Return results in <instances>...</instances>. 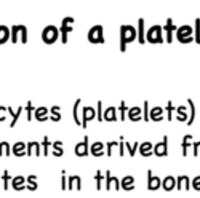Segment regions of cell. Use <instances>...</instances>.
Masks as SVG:
<instances>
[{"instance_id": "2e32d148", "label": "cell", "mask_w": 200, "mask_h": 198, "mask_svg": "<svg viewBox=\"0 0 200 198\" xmlns=\"http://www.w3.org/2000/svg\"><path fill=\"white\" fill-rule=\"evenodd\" d=\"M195 42L200 44V19L197 18L195 20Z\"/></svg>"}, {"instance_id": "9a60e30c", "label": "cell", "mask_w": 200, "mask_h": 198, "mask_svg": "<svg viewBox=\"0 0 200 198\" xmlns=\"http://www.w3.org/2000/svg\"><path fill=\"white\" fill-rule=\"evenodd\" d=\"M8 109H9V112H10V113L11 114V115L13 116V118L12 123L10 124V127L13 128V126H14V125L16 124V122H17V119H18V118H19L20 115V113H21V111H22V107H19V108H18V111H17L16 114H14V113H13V111L12 110V108L11 107L8 108Z\"/></svg>"}, {"instance_id": "7c38bea8", "label": "cell", "mask_w": 200, "mask_h": 198, "mask_svg": "<svg viewBox=\"0 0 200 198\" xmlns=\"http://www.w3.org/2000/svg\"><path fill=\"white\" fill-rule=\"evenodd\" d=\"M104 118L107 121H117L116 117V109L114 107H110L106 109L104 114Z\"/></svg>"}, {"instance_id": "6da1fadb", "label": "cell", "mask_w": 200, "mask_h": 198, "mask_svg": "<svg viewBox=\"0 0 200 198\" xmlns=\"http://www.w3.org/2000/svg\"><path fill=\"white\" fill-rule=\"evenodd\" d=\"M136 38V31L134 27L131 25L120 27V51L124 52L126 51V44L133 42Z\"/></svg>"}, {"instance_id": "8992f818", "label": "cell", "mask_w": 200, "mask_h": 198, "mask_svg": "<svg viewBox=\"0 0 200 198\" xmlns=\"http://www.w3.org/2000/svg\"><path fill=\"white\" fill-rule=\"evenodd\" d=\"M22 31V42L25 44L27 42V29L24 26L19 25V26H13L12 27V42L13 44L17 43V34L18 31Z\"/></svg>"}, {"instance_id": "cb8c5ba5", "label": "cell", "mask_w": 200, "mask_h": 198, "mask_svg": "<svg viewBox=\"0 0 200 198\" xmlns=\"http://www.w3.org/2000/svg\"><path fill=\"white\" fill-rule=\"evenodd\" d=\"M118 109H119V110H120V112H121V121H124L125 120V111L128 110V107L125 106L124 101H121V105H120V107L118 108Z\"/></svg>"}, {"instance_id": "30bf717a", "label": "cell", "mask_w": 200, "mask_h": 198, "mask_svg": "<svg viewBox=\"0 0 200 198\" xmlns=\"http://www.w3.org/2000/svg\"><path fill=\"white\" fill-rule=\"evenodd\" d=\"M95 117V111L92 108L84 107L83 108V128L87 127V121L92 120Z\"/></svg>"}, {"instance_id": "d590c367", "label": "cell", "mask_w": 200, "mask_h": 198, "mask_svg": "<svg viewBox=\"0 0 200 198\" xmlns=\"http://www.w3.org/2000/svg\"><path fill=\"white\" fill-rule=\"evenodd\" d=\"M178 114H180V115H183V116H184L183 122H184V121H185V120L187 119V118H188V115H187V114H186L185 113H183V112H181L180 107H179L178 108Z\"/></svg>"}, {"instance_id": "ac0fdd59", "label": "cell", "mask_w": 200, "mask_h": 198, "mask_svg": "<svg viewBox=\"0 0 200 198\" xmlns=\"http://www.w3.org/2000/svg\"><path fill=\"white\" fill-rule=\"evenodd\" d=\"M192 139V135H185L183 138V142L181 144V147H183V155L184 156H186V149L187 147H190L191 144L190 143H188V139Z\"/></svg>"}, {"instance_id": "9c48e42d", "label": "cell", "mask_w": 200, "mask_h": 198, "mask_svg": "<svg viewBox=\"0 0 200 198\" xmlns=\"http://www.w3.org/2000/svg\"><path fill=\"white\" fill-rule=\"evenodd\" d=\"M164 29L166 31V42L168 44L172 43V32L177 29V27L173 24V21L171 18H168L166 20V24L164 27Z\"/></svg>"}, {"instance_id": "8fae6325", "label": "cell", "mask_w": 200, "mask_h": 198, "mask_svg": "<svg viewBox=\"0 0 200 198\" xmlns=\"http://www.w3.org/2000/svg\"><path fill=\"white\" fill-rule=\"evenodd\" d=\"M144 19L140 18L138 20V42L141 44H144L145 43L144 38Z\"/></svg>"}, {"instance_id": "4dcf8cb0", "label": "cell", "mask_w": 200, "mask_h": 198, "mask_svg": "<svg viewBox=\"0 0 200 198\" xmlns=\"http://www.w3.org/2000/svg\"><path fill=\"white\" fill-rule=\"evenodd\" d=\"M98 120L99 122H102L103 121V118H102V102L101 101H98Z\"/></svg>"}, {"instance_id": "3957f363", "label": "cell", "mask_w": 200, "mask_h": 198, "mask_svg": "<svg viewBox=\"0 0 200 198\" xmlns=\"http://www.w3.org/2000/svg\"><path fill=\"white\" fill-rule=\"evenodd\" d=\"M57 37H58V31L56 27L54 26L47 27L42 34V39L47 44H52L55 42Z\"/></svg>"}, {"instance_id": "e575fe53", "label": "cell", "mask_w": 200, "mask_h": 198, "mask_svg": "<svg viewBox=\"0 0 200 198\" xmlns=\"http://www.w3.org/2000/svg\"><path fill=\"white\" fill-rule=\"evenodd\" d=\"M193 145H194V156H197V148L198 146L200 145V141L199 142H194L193 143Z\"/></svg>"}, {"instance_id": "ffe728a7", "label": "cell", "mask_w": 200, "mask_h": 198, "mask_svg": "<svg viewBox=\"0 0 200 198\" xmlns=\"http://www.w3.org/2000/svg\"><path fill=\"white\" fill-rule=\"evenodd\" d=\"M80 102H81V99H78L77 101L75 102V105H74V106H73V119H74V120H75L77 125H78V126H81V122H80V121H79V119H78V105H79Z\"/></svg>"}, {"instance_id": "7402d4cb", "label": "cell", "mask_w": 200, "mask_h": 198, "mask_svg": "<svg viewBox=\"0 0 200 198\" xmlns=\"http://www.w3.org/2000/svg\"><path fill=\"white\" fill-rule=\"evenodd\" d=\"M24 182V179L21 176H18L17 178H15L14 180L13 181V188L17 190L18 186L21 185Z\"/></svg>"}, {"instance_id": "1f68e13d", "label": "cell", "mask_w": 200, "mask_h": 198, "mask_svg": "<svg viewBox=\"0 0 200 198\" xmlns=\"http://www.w3.org/2000/svg\"><path fill=\"white\" fill-rule=\"evenodd\" d=\"M144 120L145 122H149V116H148V101H144Z\"/></svg>"}, {"instance_id": "484cf974", "label": "cell", "mask_w": 200, "mask_h": 198, "mask_svg": "<svg viewBox=\"0 0 200 198\" xmlns=\"http://www.w3.org/2000/svg\"><path fill=\"white\" fill-rule=\"evenodd\" d=\"M95 180L97 181V190H100V189H101V180L104 179L103 176H101V171L100 170L97 171V175L95 176Z\"/></svg>"}, {"instance_id": "8d00e7d4", "label": "cell", "mask_w": 200, "mask_h": 198, "mask_svg": "<svg viewBox=\"0 0 200 198\" xmlns=\"http://www.w3.org/2000/svg\"><path fill=\"white\" fill-rule=\"evenodd\" d=\"M53 147L55 149H57L59 151V156H61L62 154H63V153H64V151L61 149V148H59V147H57V141L54 144Z\"/></svg>"}, {"instance_id": "74e56055", "label": "cell", "mask_w": 200, "mask_h": 198, "mask_svg": "<svg viewBox=\"0 0 200 198\" xmlns=\"http://www.w3.org/2000/svg\"><path fill=\"white\" fill-rule=\"evenodd\" d=\"M62 189L64 190H66V178L64 176H63V177H62Z\"/></svg>"}, {"instance_id": "ab89813d", "label": "cell", "mask_w": 200, "mask_h": 198, "mask_svg": "<svg viewBox=\"0 0 200 198\" xmlns=\"http://www.w3.org/2000/svg\"><path fill=\"white\" fill-rule=\"evenodd\" d=\"M51 112H52V113L53 114V115H56V116L58 117V119L59 120L60 119V118H61V115H60V114H59V113H56V112H55V108H54V107L52 108Z\"/></svg>"}, {"instance_id": "5bb4252c", "label": "cell", "mask_w": 200, "mask_h": 198, "mask_svg": "<svg viewBox=\"0 0 200 198\" xmlns=\"http://www.w3.org/2000/svg\"><path fill=\"white\" fill-rule=\"evenodd\" d=\"M188 102L189 103L191 107V116H190V119L188 121V122H187V126H190L192 124L193 122H194V119H195V105L194 103L192 102V101L191 100L190 98H188Z\"/></svg>"}, {"instance_id": "f1b7e54d", "label": "cell", "mask_w": 200, "mask_h": 198, "mask_svg": "<svg viewBox=\"0 0 200 198\" xmlns=\"http://www.w3.org/2000/svg\"><path fill=\"white\" fill-rule=\"evenodd\" d=\"M126 145H127V149H128V151H129L130 155H131V157H133L134 155V153H135V151H136V149H137V147H138V142H135V143H134V148H131V146H130L128 142H126Z\"/></svg>"}, {"instance_id": "e0dca14e", "label": "cell", "mask_w": 200, "mask_h": 198, "mask_svg": "<svg viewBox=\"0 0 200 198\" xmlns=\"http://www.w3.org/2000/svg\"><path fill=\"white\" fill-rule=\"evenodd\" d=\"M174 183H175V181H174L173 177H171V176L166 177L164 182V187L166 190H171L174 186Z\"/></svg>"}, {"instance_id": "4fadbf2b", "label": "cell", "mask_w": 200, "mask_h": 198, "mask_svg": "<svg viewBox=\"0 0 200 198\" xmlns=\"http://www.w3.org/2000/svg\"><path fill=\"white\" fill-rule=\"evenodd\" d=\"M9 30L5 26H0V44L5 43L9 38Z\"/></svg>"}, {"instance_id": "d6986e66", "label": "cell", "mask_w": 200, "mask_h": 198, "mask_svg": "<svg viewBox=\"0 0 200 198\" xmlns=\"http://www.w3.org/2000/svg\"><path fill=\"white\" fill-rule=\"evenodd\" d=\"M165 109L167 111V113H168V114H167L168 121L169 122H171V120H172V112L176 109L175 107H173V105H172V101H168V102H167V106L165 108Z\"/></svg>"}, {"instance_id": "f546056e", "label": "cell", "mask_w": 200, "mask_h": 198, "mask_svg": "<svg viewBox=\"0 0 200 198\" xmlns=\"http://www.w3.org/2000/svg\"><path fill=\"white\" fill-rule=\"evenodd\" d=\"M103 145L101 144V143H96V144H95V145H93L92 146V154H94V155H95V154H96V151H98L99 150H101L102 148H103Z\"/></svg>"}, {"instance_id": "7a4b0ae2", "label": "cell", "mask_w": 200, "mask_h": 198, "mask_svg": "<svg viewBox=\"0 0 200 198\" xmlns=\"http://www.w3.org/2000/svg\"><path fill=\"white\" fill-rule=\"evenodd\" d=\"M103 33L102 26H95L92 27L88 33V40L92 43H104Z\"/></svg>"}, {"instance_id": "52a82bcc", "label": "cell", "mask_w": 200, "mask_h": 198, "mask_svg": "<svg viewBox=\"0 0 200 198\" xmlns=\"http://www.w3.org/2000/svg\"><path fill=\"white\" fill-rule=\"evenodd\" d=\"M155 154L157 156H166L167 155V137L164 136V141L158 143L155 146Z\"/></svg>"}, {"instance_id": "277c9868", "label": "cell", "mask_w": 200, "mask_h": 198, "mask_svg": "<svg viewBox=\"0 0 200 198\" xmlns=\"http://www.w3.org/2000/svg\"><path fill=\"white\" fill-rule=\"evenodd\" d=\"M185 25L181 27L178 30V32H177V38L179 42L181 43H190L193 41L192 37L188 38V39H185V37H188V35L192 34V28L190 27V26H188V28L186 29L185 32Z\"/></svg>"}, {"instance_id": "d4e9b609", "label": "cell", "mask_w": 200, "mask_h": 198, "mask_svg": "<svg viewBox=\"0 0 200 198\" xmlns=\"http://www.w3.org/2000/svg\"><path fill=\"white\" fill-rule=\"evenodd\" d=\"M10 179H11V176L8 175V171L7 170H5V172H4V176H3V177H2V179L4 181V190H7L8 180H10Z\"/></svg>"}, {"instance_id": "4316f807", "label": "cell", "mask_w": 200, "mask_h": 198, "mask_svg": "<svg viewBox=\"0 0 200 198\" xmlns=\"http://www.w3.org/2000/svg\"><path fill=\"white\" fill-rule=\"evenodd\" d=\"M47 113V109L45 108L42 107V108H39L36 111V113H35V117H36L37 119H38L39 117L41 116H43L44 115H45Z\"/></svg>"}, {"instance_id": "f35d334b", "label": "cell", "mask_w": 200, "mask_h": 198, "mask_svg": "<svg viewBox=\"0 0 200 198\" xmlns=\"http://www.w3.org/2000/svg\"><path fill=\"white\" fill-rule=\"evenodd\" d=\"M120 156H123L124 155V143L123 142H120Z\"/></svg>"}, {"instance_id": "44dd1931", "label": "cell", "mask_w": 200, "mask_h": 198, "mask_svg": "<svg viewBox=\"0 0 200 198\" xmlns=\"http://www.w3.org/2000/svg\"><path fill=\"white\" fill-rule=\"evenodd\" d=\"M159 183H160V182H159V179L158 177H154L151 180L149 179V188L152 189V190L157 189L159 186Z\"/></svg>"}, {"instance_id": "603a6c76", "label": "cell", "mask_w": 200, "mask_h": 198, "mask_svg": "<svg viewBox=\"0 0 200 198\" xmlns=\"http://www.w3.org/2000/svg\"><path fill=\"white\" fill-rule=\"evenodd\" d=\"M27 112V120L31 121V112L34 110V107H33L31 105V101H27V106L25 108Z\"/></svg>"}, {"instance_id": "d6a6232c", "label": "cell", "mask_w": 200, "mask_h": 198, "mask_svg": "<svg viewBox=\"0 0 200 198\" xmlns=\"http://www.w3.org/2000/svg\"><path fill=\"white\" fill-rule=\"evenodd\" d=\"M24 148V145L22 144V143H17V145H14V147H13V152H14V154L16 153H17V151H20L22 149Z\"/></svg>"}, {"instance_id": "5b68a950", "label": "cell", "mask_w": 200, "mask_h": 198, "mask_svg": "<svg viewBox=\"0 0 200 198\" xmlns=\"http://www.w3.org/2000/svg\"><path fill=\"white\" fill-rule=\"evenodd\" d=\"M73 21H74V20H73V18H71V17H66L63 20L62 27H60L59 31L62 32V42H63L64 44L66 43V42H67V33L73 31V28L71 27H68L67 24L69 22L73 23Z\"/></svg>"}, {"instance_id": "836d02e7", "label": "cell", "mask_w": 200, "mask_h": 198, "mask_svg": "<svg viewBox=\"0 0 200 198\" xmlns=\"http://www.w3.org/2000/svg\"><path fill=\"white\" fill-rule=\"evenodd\" d=\"M113 145H116L117 146L118 145V143L116 141H113V142H108L107 143V147H108V150H107V153H108V156L110 157L111 156V148H112V146Z\"/></svg>"}, {"instance_id": "ba28073f", "label": "cell", "mask_w": 200, "mask_h": 198, "mask_svg": "<svg viewBox=\"0 0 200 198\" xmlns=\"http://www.w3.org/2000/svg\"><path fill=\"white\" fill-rule=\"evenodd\" d=\"M75 152L78 156H88V137H85V140L76 146Z\"/></svg>"}, {"instance_id": "83f0119b", "label": "cell", "mask_w": 200, "mask_h": 198, "mask_svg": "<svg viewBox=\"0 0 200 198\" xmlns=\"http://www.w3.org/2000/svg\"><path fill=\"white\" fill-rule=\"evenodd\" d=\"M42 145H43V146H44V149H45L44 154H45V156H47V155H48V147H49V145H52L51 142L48 141V137H46V136L45 137L44 141L42 142Z\"/></svg>"}]
</instances>
